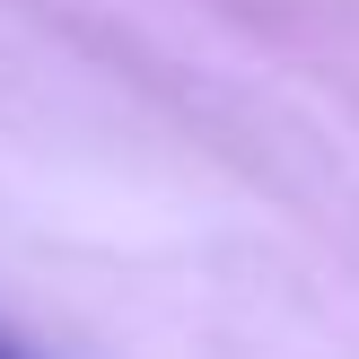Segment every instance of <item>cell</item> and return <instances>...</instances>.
Instances as JSON below:
<instances>
[{
    "mask_svg": "<svg viewBox=\"0 0 359 359\" xmlns=\"http://www.w3.org/2000/svg\"><path fill=\"white\" fill-rule=\"evenodd\" d=\"M0 359H18V351H9V342H0Z\"/></svg>",
    "mask_w": 359,
    "mask_h": 359,
    "instance_id": "obj_1",
    "label": "cell"
}]
</instances>
